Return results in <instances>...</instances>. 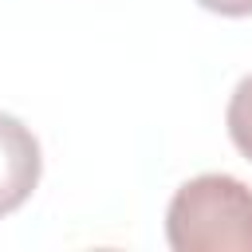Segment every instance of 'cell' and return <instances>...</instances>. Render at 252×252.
<instances>
[{
	"label": "cell",
	"mask_w": 252,
	"mask_h": 252,
	"mask_svg": "<svg viewBox=\"0 0 252 252\" xmlns=\"http://www.w3.org/2000/svg\"><path fill=\"white\" fill-rule=\"evenodd\" d=\"M173 252H252V189L232 173L189 177L165 209Z\"/></svg>",
	"instance_id": "obj_1"
},
{
	"label": "cell",
	"mask_w": 252,
	"mask_h": 252,
	"mask_svg": "<svg viewBox=\"0 0 252 252\" xmlns=\"http://www.w3.org/2000/svg\"><path fill=\"white\" fill-rule=\"evenodd\" d=\"M39 173H43L39 138L16 114L0 110V217L16 213L35 193Z\"/></svg>",
	"instance_id": "obj_2"
},
{
	"label": "cell",
	"mask_w": 252,
	"mask_h": 252,
	"mask_svg": "<svg viewBox=\"0 0 252 252\" xmlns=\"http://www.w3.org/2000/svg\"><path fill=\"white\" fill-rule=\"evenodd\" d=\"M224 126H228V138L232 146L252 161V75H244L228 98V110H224Z\"/></svg>",
	"instance_id": "obj_3"
},
{
	"label": "cell",
	"mask_w": 252,
	"mask_h": 252,
	"mask_svg": "<svg viewBox=\"0 0 252 252\" xmlns=\"http://www.w3.org/2000/svg\"><path fill=\"white\" fill-rule=\"evenodd\" d=\"M197 4L217 16H252V0H197Z\"/></svg>",
	"instance_id": "obj_4"
}]
</instances>
